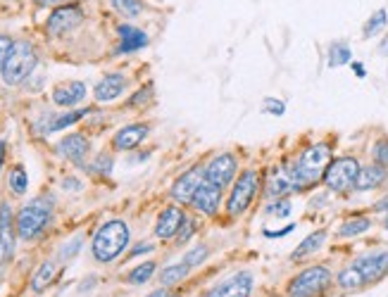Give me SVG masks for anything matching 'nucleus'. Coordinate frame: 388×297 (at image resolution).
Instances as JSON below:
<instances>
[{
    "label": "nucleus",
    "instance_id": "1",
    "mask_svg": "<svg viewBox=\"0 0 388 297\" xmlns=\"http://www.w3.org/2000/svg\"><path fill=\"white\" fill-rule=\"evenodd\" d=\"M331 162V148L327 143H315L310 148H305L303 153L298 155L296 162L284 164L286 172H289L293 186L298 191H305V188L315 186V183L322 179L324 172H327Z\"/></svg>",
    "mask_w": 388,
    "mask_h": 297
},
{
    "label": "nucleus",
    "instance_id": "2",
    "mask_svg": "<svg viewBox=\"0 0 388 297\" xmlns=\"http://www.w3.org/2000/svg\"><path fill=\"white\" fill-rule=\"evenodd\" d=\"M131 231L122 219H110L96 231L91 240V252L100 264H110L129 248Z\"/></svg>",
    "mask_w": 388,
    "mask_h": 297
},
{
    "label": "nucleus",
    "instance_id": "3",
    "mask_svg": "<svg viewBox=\"0 0 388 297\" xmlns=\"http://www.w3.org/2000/svg\"><path fill=\"white\" fill-rule=\"evenodd\" d=\"M50 217H53V198H34L17 214V236L22 240L39 238L48 226Z\"/></svg>",
    "mask_w": 388,
    "mask_h": 297
},
{
    "label": "nucleus",
    "instance_id": "4",
    "mask_svg": "<svg viewBox=\"0 0 388 297\" xmlns=\"http://www.w3.org/2000/svg\"><path fill=\"white\" fill-rule=\"evenodd\" d=\"M36 50L29 41H15L12 43V50L8 55V60L0 67V74H3V81L8 86H20L24 79L31 77V72L36 69Z\"/></svg>",
    "mask_w": 388,
    "mask_h": 297
},
{
    "label": "nucleus",
    "instance_id": "5",
    "mask_svg": "<svg viewBox=\"0 0 388 297\" xmlns=\"http://www.w3.org/2000/svg\"><path fill=\"white\" fill-rule=\"evenodd\" d=\"M360 174V162L355 157H336L329 162L327 172H324L322 181L329 191L334 193H348L355 191V181Z\"/></svg>",
    "mask_w": 388,
    "mask_h": 297
},
{
    "label": "nucleus",
    "instance_id": "6",
    "mask_svg": "<svg viewBox=\"0 0 388 297\" xmlns=\"http://www.w3.org/2000/svg\"><path fill=\"white\" fill-rule=\"evenodd\" d=\"M331 283V271L322 264L310 267L293 278L289 283V297H319L322 293H327Z\"/></svg>",
    "mask_w": 388,
    "mask_h": 297
},
{
    "label": "nucleus",
    "instance_id": "7",
    "mask_svg": "<svg viewBox=\"0 0 388 297\" xmlns=\"http://www.w3.org/2000/svg\"><path fill=\"white\" fill-rule=\"evenodd\" d=\"M258 191H260V174L253 172V169L243 172L239 179H236L234 188H231V193H229L227 212L231 214V217H241V214L253 205Z\"/></svg>",
    "mask_w": 388,
    "mask_h": 297
},
{
    "label": "nucleus",
    "instance_id": "8",
    "mask_svg": "<svg viewBox=\"0 0 388 297\" xmlns=\"http://www.w3.org/2000/svg\"><path fill=\"white\" fill-rule=\"evenodd\" d=\"M84 22V10L79 5H62V8H55L48 17V34L55 36V39H62V36L72 34L79 24Z\"/></svg>",
    "mask_w": 388,
    "mask_h": 297
},
{
    "label": "nucleus",
    "instance_id": "9",
    "mask_svg": "<svg viewBox=\"0 0 388 297\" xmlns=\"http://www.w3.org/2000/svg\"><path fill=\"white\" fill-rule=\"evenodd\" d=\"M236 172H239V162L231 153H222L205 164V181L212 183L217 188H227L231 181L236 179Z\"/></svg>",
    "mask_w": 388,
    "mask_h": 297
},
{
    "label": "nucleus",
    "instance_id": "10",
    "mask_svg": "<svg viewBox=\"0 0 388 297\" xmlns=\"http://www.w3.org/2000/svg\"><path fill=\"white\" fill-rule=\"evenodd\" d=\"M255 288V278L250 271H236L234 276L217 283L205 297H250Z\"/></svg>",
    "mask_w": 388,
    "mask_h": 297
},
{
    "label": "nucleus",
    "instance_id": "11",
    "mask_svg": "<svg viewBox=\"0 0 388 297\" xmlns=\"http://www.w3.org/2000/svg\"><path fill=\"white\" fill-rule=\"evenodd\" d=\"M205 181V167H193L189 169L186 174H181L177 181H174V186H172V200L174 202H179V205H191V200H193V195L198 193V188H200V183Z\"/></svg>",
    "mask_w": 388,
    "mask_h": 297
},
{
    "label": "nucleus",
    "instance_id": "12",
    "mask_svg": "<svg viewBox=\"0 0 388 297\" xmlns=\"http://www.w3.org/2000/svg\"><path fill=\"white\" fill-rule=\"evenodd\" d=\"M15 236L17 224H12V210L8 202H3L0 205V267H5L15 255Z\"/></svg>",
    "mask_w": 388,
    "mask_h": 297
},
{
    "label": "nucleus",
    "instance_id": "13",
    "mask_svg": "<svg viewBox=\"0 0 388 297\" xmlns=\"http://www.w3.org/2000/svg\"><path fill=\"white\" fill-rule=\"evenodd\" d=\"M355 267L360 269V274L365 276L367 283H374L379 278H384L388 274V250H377V252H367L362 255Z\"/></svg>",
    "mask_w": 388,
    "mask_h": 297
},
{
    "label": "nucleus",
    "instance_id": "14",
    "mask_svg": "<svg viewBox=\"0 0 388 297\" xmlns=\"http://www.w3.org/2000/svg\"><path fill=\"white\" fill-rule=\"evenodd\" d=\"M186 214L181 207H165V210L160 212L158 221H155V236L160 240H172L177 238V233L181 229V224H184Z\"/></svg>",
    "mask_w": 388,
    "mask_h": 297
},
{
    "label": "nucleus",
    "instance_id": "15",
    "mask_svg": "<svg viewBox=\"0 0 388 297\" xmlns=\"http://www.w3.org/2000/svg\"><path fill=\"white\" fill-rule=\"evenodd\" d=\"M219 200H222V188L212 186V183L203 181L198 188V193L193 195L191 205L196 207L200 214H205V217H215L217 210H219Z\"/></svg>",
    "mask_w": 388,
    "mask_h": 297
},
{
    "label": "nucleus",
    "instance_id": "16",
    "mask_svg": "<svg viewBox=\"0 0 388 297\" xmlns=\"http://www.w3.org/2000/svg\"><path fill=\"white\" fill-rule=\"evenodd\" d=\"M89 148H91L89 138L81 136V134H70V136H65L58 143V153L65 157V160L74 162L77 167H81V164H84L86 155H89Z\"/></svg>",
    "mask_w": 388,
    "mask_h": 297
},
{
    "label": "nucleus",
    "instance_id": "17",
    "mask_svg": "<svg viewBox=\"0 0 388 297\" xmlns=\"http://www.w3.org/2000/svg\"><path fill=\"white\" fill-rule=\"evenodd\" d=\"M148 134H150L148 124H129L117 131L115 138H112V145H115V150H122V153L124 150H134L146 141Z\"/></svg>",
    "mask_w": 388,
    "mask_h": 297
},
{
    "label": "nucleus",
    "instance_id": "18",
    "mask_svg": "<svg viewBox=\"0 0 388 297\" xmlns=\"http://www.w3.org/2000/svg\"><path fill=\"white\" fill-rule=\"evenodd\" d=\"M124 88H127V77L124 74H105L93 88V96H96L98 103H112V100L122 96Z\"/></svg>",
    "mask_w": 388,
    "mask_h": 297
},
{
    "label": "nucleus",
    "instance_id": "19",
    "mask_svg": "<svg viewBox=\"0 0 388 297\" xmlns=\"http://www.w3.org/2000/svg\"><path fill=\"white\" fill-rule=\"evenodd\" d=\"M86 98L84 81H65L53 88V103L58 107H74Z\"/></svg>",
    "mask_w": 388,
    "mask_h": 297
},
{
    "label": "nucleus",
    "instance_id": "20",
    "mask_svg": "<svg viewBox=\"0 0 388 297\" xmlns=\"http://www.w3.org/2000/svg\"><path fill=\"white\" fill-rule=\"evenodd\" d=\"M289 193H296V186H293L289 172H286V167H279L274 169L272 174H269L267 179V186H265V195L267 198H286Z\"/></svg>",
    "mask_w": 388,
    "mask_h": 297
},
{
    "label": "nucleus",
    "instance_id": "21",
    "mask_svg": "<svg viewBox=\"0 0 388 297\" xmlns=\"http://www.w3.org/2000/svg\"><path fill=\"white\" fill-rule=\"evenodd\" d=\"M120 48H117V53H136V50L146 48L148 46V34L136 27H131V24H120Z\"/></svg>",
    "mask_w": 388,
    "mask_h": 297
},
{
    "label": "nucleus",
    "instance_id": "22",
    "mask_svg": "<svg viewBox=\"0 0 388 297\" xmlns=\"http://www.w3.org/2000/svg\"><path fill=\"white\" fill-rule=\"evenodd\" d=\"M386 179H388V169L381 167V164L360 167L358 181H355V191H372V188H379Z\"/></svg>",
    "mask_w": 388,
    "mask_h": 297
},
{
    "label": "nucleus",
    "instance_id": "23",
    "mask_svg": "<svg viewBox=\"0 0 388 297\" xmlns=\"http://www.w3.org/2000/svg\"><path fill=\"white\" fill-rule=\"evenodd\" d=\"M324 243H327V231H312L310 236L298 245L296 252L291 255V259H296V262H298V259H303L308 255H315V252L322 248Z\"/></svg>",
    "mask_w": 388,
    "mask_h": 297
},
{
    "label": "nucleus",
    "instance_id": "24",
    "mask_svg": "<svg viewBox=\"0 0 388 297\" xmlns=\"http://www.w3.org/2000/svg\"><path fill=\"white\" fill-rule=\"evenodd\" d=\"M372 229V219L369 217H353L348 221H343L339 226V238H355V236H362V233H367Z\"/></svg>",
    "mask_w": 388,
    "mask_h": 297
},
{
    "label": "nucleus",
    "instance_id": "25",
    "mask_svg": "<svg viewBox=\"0 0 388 297\" xmlns=\"http://www.w3.org/2000/svg\"><path fill=\"white\" fill-rule=\"evenodd\" d=\"M89 115V110H72V112H65V115H58V117H50V122L46 126V134H55V131H62L67 126L77 124L81 117Z\"/></svg>",
    "mask_w": 388,
    "mask_h": 297
},
{
    "label": "nucleus",
    "instance_id": "26",
    "mask_svg": "<svg viewBox=\"0 0 388 297\" xmlns=\"http://www.w3.org/2000/svg\"><path fill=\"white\" fill-rule=\"evenodd\" d=\"M55 274H58V269H55L53 262H43L39 271L34 274V278H31V288H34V293H43L50 283L55 281Z\"/></svg>",
    "mask_w": 388,
    "mask_h": 297
},
{
    "label": "nucleus",
    "instance_id": "27",
    "mask_svg": "<svg viewBox=\"0 0 388 297\" xmlns=\"http://www.w3.org/2000/svg\"><path fill=\"white\" fill-rule=\"evenodd\" d=\"M336 281H339V286L343 290H360V288L367 286L365 276L360 274V269L355 267V264H353V267H348V269H343Z\"/></svg>",
    "mask_w": 388,
    "mask_h": 297
},
{
    "label": "nucleus",
    "instance_id": "28",
    "mask_svg": "<svg viewBox=\"0 0 388 297\" xmlns=\"http://www.w3.org/2000/svg\"><path fill=\"white\" fill-rule=\"evenodd\" d=\"M353 60V53H350V46L343 41H336L329 46V67H343Z\"/></svg>",
    "mask_w": 388,
    "mask_h": 297
},
{
    "label": "nucleus",
    "instance_id": "29",
    "mask_svg": "<svg viewBox=\"0 0 388 297\" xmlns=\"http://www.w3.org/2000/svg\"><path fill=\"white\" fill-rule=\"evenodd\" d=\"M386 24H388V12L381 8L365 22V29H362V34H365V39H374V36H379L381 31L386 29Z\"/></svg>",
    "mask_w": 388,
    "mask_h": 297
},
{
    "label": "nucleus",
    "instance_id": "30",
    "mask_svg": "<svg viewBox=\"0 0 388 297\" xmlns=\"http://www.w3.org/2000/svg\"><path fill=\"white\" fill-rule=\"evenodd\" d=\"M186 276H189V267H186L184 262H181V264H172V267L162 269L160 283H162L165 288H170V286H177L179 281H184Z\"/></svg>",
    "mask_w": 388,
    "mask_h": 297
},
{
    "label": "nucleus",
    "instance_id": "31",
    "mask_svg": "<svg viewBox=\"0 0 388 297\" xmlns=\"http://www.w3.org/2000/svg\"><path fill=\"white\" fill-rule=\"evenodd\" d=\"M155 262H146V264H139L136 269H131L129 271V276H127V281L131 283V286H143V283H148L150 278L155 276Z\"/></svg>",
    "mask_w": 388,
    "mask_h": 297
},
{
    "label": "nucleus",
    "instance_id": "32",
    "mask_svg": "<svg viewBox=\"0 0 388 297\" xmlns=\"http://www.w3.org/2000/svg\"><path fill=\"white\" fill-rule=\"evenodd\" d=\"M27 188H29V176H27V172H24L22 164H17V167L10 172V191L15 195H24L27 193Z\"/></svg>",
    "mask_w": 388,
    "mask_h": 297
},
{
    "label": "nucleus",
    "instance_id": "33",
    "mask_svg": "<svg viewBox=\"0 0 388 297\" xmlns=\"http://www.w3.org/2000/svg\"><path fill=\"white\" fill-rule=\"evenodd\" d=\"M112 8H115L117 12H120L122 17H139L143 12V3L141 0H110Z\"/></svg>",
    "mask_w": 388,
    "mask_h": 297
},
{
    "label": "nucleus",
    "instance_id": "34",
    "mask_svg": "<svg viewBox=\"0 0 388 297\" xmlns=\"http://www.w3.org/2000/svg\"><path fill=\"white\" fill-rule=\"evenodd\" d=\"M208 248H205V245H198V248H193V250H189L186 252V257H184V264L186 267H198V264H203L205 259H208Z\"/></svg>",
    "mask_w": 388,
    "mask_h": 297
},
{
    "label": "nucleus",
    "instance_id": "35",
    "mask_svg": "<svg viewBox=\"0 0 388 297\" xmlns=\"http://www.w3.org/2000/svg\"><path fill=\"white\" fill-rule=\"evenodd\" d=\"M293 210L291 200L286 198H277L272 202V205H267V214H272V217H289Z\"/></svg>",
    "mask_w": 388,
    "mask_h": 297
},
{
    "label": "nucleus",
    "instance_id": "36",
    "mask_svg": "<svg viewBox=\"0 0 388 297\" xmlns=\"http://www.w3.org/2000/svg\"><path fill=\"white\" fill-rule=\"evenodd\" d=\"M81 245H84V238H81V236L72 238L70 243L62 245V250H60V259H62V262H67V259L77 257V255H79V250H81Z\"/></svg>",
    "mask_w": 388,
    "mask_h": 297
},
{
    "label": "nucleus",
    "instance_id": "37",
    "mask_svg": "<svg viewBox=\"0 0 388 297\" xmlns=\"http://www.w3.org/2000/svg\"><path fill=\"white\" fill-rule=\"evenodd\" d=\"M372 157H374V162H377V164H381V167L388 169V141H386V138H381V141L374 143Z\"/></svg>",
    "mask_w": 388,
    "mask_h": 297
},
{
    "label": "nucleus",
    "instance_id": "38",
    "mask_svg": "<svg viewBox=\"0 0 388 297\" xmlns=\"http://www.w3.org/2000/svg\"><path fill=\"white\" fill-rule=\"evenodd\" d=\"M193 233H196V221H193L191 217H186V219H184V224H181L179 233H177V240H179V245L189 243V240L193 238Z\"/></svg>",
    "mask_w": 388,
    "mask_h": 297
},
{
    "label": "nucleus",
    "instance_id": "39",
    "mask_svg": "<svg viewBox=\"0 0 388 297\" xmlns=\"http://www.w3.org/2000/svg\"><path fill=\"white\" fill-rule=\"evenodd\" d=\"M91 172H93V174L108 176V174L112 172V157H110V155H98L96 162H93V167H91Z\"/></svg>",
    "mask_w": 388,
    "mask_h": 297
},
{
    "label": "nucleus",
    "instance_id": "40",
    "mask_svg": "<svg viewBox=\"0 0 388 297\" xmlns=\"http://www.w3.org/2000/svg\"><path fill=\"white\" fill-rule=\"evenodd\" d=\"M265 112L272 117H281L286 112V105L277 98H265Z\"/></svg>",
    "mask_w": 388,
    "mask_h": 297
},
{
    "label": "nucleus",
    "instance_id": "41",
    "mask_svg": "<svg viewBox=\"0 0 388 297\" xmlns=\"http://www.w3.org/2000/svg\"><path fill=\"white\" fill-rule=\"evenodd\" d=\"M153 96V86H146V88H141L139 93H136L134 98L129 100V105L131 107H136V105H143V103H148V98Z\"/></svg>",
    "mask_w": 388,
    "mask_h": 297
},
{
    "label": "nucleus",
    "instance_id": "42",
    "mask_svg": "<svg viewBox=\"0 0 388 297\" xmlns=\"http://www.w3.org/2000/svg\"><path fill=\"white\" fill-rule=\"evenodd\" d=\"M12 43H15V41L0 34V67H3L5 60H8V55H10V50H12Z\"/></svg>",
    "mask_w": 388,
    "mask_h": 297
},
{
    "label": "nucleus",
    "instance_id": "43",
    "mask_svg": "<svg viewBox=\"0 0 388 297\" xmlns=\"http://www.w3.org/2000/svg\"><path fill=\"white\" fill-rule=\"evenodd\" d=\"M39 8H62V5H72L77 0H34Z\"/></svg>",
    "mask_w": 388,
    "mask_h": 297
},
{
    "label": "nucleus",
    "instance_id": "44",
    "mask_svg": "<svg viewBox=\"0 0 388 297\" xmlns=\"http://www.w3.org/2000/svg\"><path fill=\"white\" fill-rule=\"evenodd\" d=\"M291 231H296V224H289V226H284V229H279V231H265V238H284V236H289Z\"/></svg>",
    "mask_w": 388,
    "mask_h": 297
},
{
    "label": "nucleus",
    "instance_id": "45",
    "mask_svg": "<svg viewBox=\"0 0 388 297\" xmlns=\"http://www.w3.org/2000/svg\"><path fill=\"white\" fill-rule=\"evenodd\" d=\"M146 252H153V245H150V243H141V245H136V250H131L129 257H139V255H146Z\"/></svg>",
    "mask_w": 388,
    "mask_h": 297
},
{
    "label": "nucleus",
    "instance_id": "46",
    "mask_svg": "<svg viewBox=\"0 0 388 297\" xmlns=\"http://www.w3.org/2000/svg\"><path fill=\"white\" fill-rule=\"evenodd\" d=\"M148 297H177V295H174L170 288H160V290H155V293H150Z\"/></svg>",
    "mask_w": 388,
    "mask_h": 297
},
{
    "label": "nucleus",
    "instance_id": "47",
    "mask_svg": "<svg viewBox=\"0 0 388 297\" xmlns=\"http://www.w3.org/2000/svg\"><path fill=\"white\" fill-rule=\"evenodd\" d=\"M353 72L358 74L360 79H365V77H367V69H365V65H360V62H353Z\"/></svg>",
    "mask_w": 388,
    "mask_h": 297
},
{
    "label": "nucleus",
    "instance_id": "48",
    "mask_svg": "<svg viewBox=\"0 0 388 297\" xmlns=\"http://www.w3.org/2000/svg\"><path fill=\"white\" fill-rule=\"evenodd\" d=\"M62 186H65V188H72V191H79L81 183H79V181H74V179H65V181H62Z\"/></svg>",
    "mask_w": 388,
    "mask_h": 297
},
{
    "label": "nucleus",
    "instance_id": "49",
    "mask_svg": "<svg viewBox=\"0 0 388 297\" xmlns=\"http://www.w3.org/2000/svg\"><path fill=\"white\" fill-rule=\"evenodd\" d=\"M3 162H5V141H0V174H3Z\"/></svg>",
    "mask_w": 388,
    "mask_h": 297
},
{
    "label": "nucleus",
    "instance_id": "50",
    "mask_svg": "<svg viewBox=\"0 0 388 297\" xmlns=\"http://www.w3.org/2000/svg\"><path fill=\"white\" fill-rule=\"evenodd\" d=\"M379 50H381V53H384V55H388V36H386V39H384V41H381V46H379Z\"/></svg>",
    "mask_w": 388,
    "mask_h": 297
},
{
    "label": "nucleus",
    "instance_id": "51",
    "mask_svg": "<svg viewBox=\"0 0 388 297\" xmlns=\"http://www.w3.org/2000/svg\"><path fill=\"white\" fill-rule=\"evenodd\" d=\"M386 229H388V217H386Z\"/></svg>",
    "mask_w": 388,
    "mask_h": 297
}]
</instances>
